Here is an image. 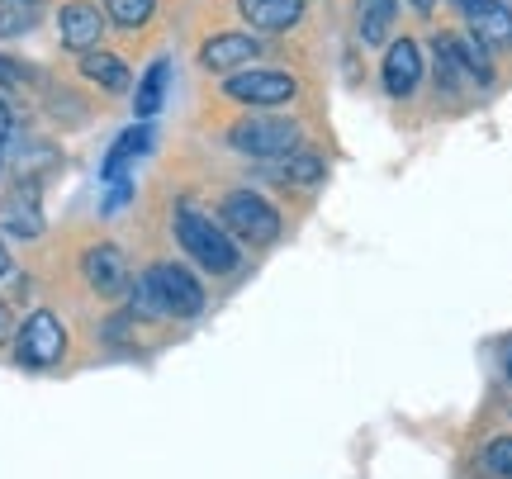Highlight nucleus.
I'll use <instances>...</instances> for the list:
<instances>
[{
	"label": "nucleus",
	"mask_w": 512,
	"mask_h": 479,
	"mask_svg": "<svg viewBox=\"0 0 512 479\" xmlns=\"http://www.w3.org/2000/svg\"><path fill=\"white\" fill-rule=\"evenodd\" d=\"M176 242H181L185 257H195L204 271H214V276H228V271H238V238L223 228L219 219H209L200 209H181L176 214Z\"/></svg>",
	"instance_id": "f257e3e1"
},
{
	"label": "nucleus",
	"mask_w": 512,
	"mask_h": 479,
	"mask_svg": "<svg viewBox=\"0 0 512 479\" xmlns=\"http://www.w3.org/2000/svg\"><path fill=\"white\" fill-rule=\"evenodd\" d=\"M228 143L242 152V157H261V162H271V157H290L299 148V124L285 119V114H252V119H242L228 129Z\"/></svg>",
	"instance_id": "f03ea898"
},
{
	"label": "nucleus",
	"mask_w": 512,
	"mask_h": 479,
	"mask_svg": "<svg viewBox=\"0 0 512 479\" xmlns=\"http://www.w3.org/2000/svg\"><path fill=\"white\" fill-rule=\"evenodd\" d=\"M219 223L238 242H252V247H266V242L280 238V214H275V204L261 200V195H252V190H233V195H223Z\"/></svg>",
	"instance_id": "7ed1b4c3"
},
{
	"label": "nucleus",
	"mask_w": 512,
	"mask_h": 479,
	"mask_svg": "<svg viewBox=\"0 0 512 479\" xmlns=\"http://www.w3.org/2000/svg\"><path fill=\"white\" fill-rule=\"evenodd\" d=\"M147 290L157 295V309H162V318H195L204 309V285L185 266H176V261H162V266H147L143 271Z\"/></svg>",
	"instance_id": "20e7f679"
},
{
	"label": "nucleus",
	"mask_w": 512,
	"mask_h": 479,
	"mask_svg": "<svg viewBox=\"0 0 512 479\" xmlns=\"http://www.w3.org/2000/svg\"><path fill=\"white\" fill-rule=\"evenodd\" d=\"M223 95L238 100V105H256V110H275V105H290L299 95V81L290 72H271V67H247V72H228L223 76Z\"/></svg>",
	"instance_id": "39448f33"
},
{
	"label": "nucleus",
	"mask_w": 512,
	"mask_h": 479,
	"mask_svg": "<svg viewBox=\"0 0 512 479\" xmlns=\"http://www.w3.org/2000/svg\"><path fill=\"white\" fill-rule=\"evenodd\" d=\"M62 351H67V328H62V318L48 314V309H38V314L24 318V328L15 332V361L29 370H48L62 361Z\"/></svg>",
	"instance_id": "423d86ee"
},
{
	"label": "nucleus",
	"mask_w": 512,
	"mask_h": 479,
	"mask_svg": "<svg viewBox=\"0 0 512 479\" xmlns=\"http://www.w3.org/2000/svg\"><path fill=\"white\" fill-rule=\"evenodd\" d=\"M456 10L465 15V29H470L489 53L512 48V5L508 0H456Z\"/></svg>",
	"instance_id": "0eeeda50"
},
{
	"label": "nucleus",
	"mask_w": 512,
	"mask_h": 479,
	"mask_svg": "<svg viewBox=\"0 0 512 479\" xmlns=\"http://www.w3.org/2000/svg\"><path fill=\"white\" fill-rule=\"evenodd\" d=\"M81 271H86V285L105 299H124L128 285H133V280H128V261L114 242H95V247H86Z\"/></svg>",
	"instance_id": "6e6552de"
},
{
	"label": "nucleus",
	"mask_w": 512,
	"mask_h": 479,
	"mask_svg": "<svg viewBox=\"0 0 512 479\" xmlns=\"http://www.w3.org/2000/svg\"><path fill=\"white\" fill-rule=\"evenodd\" d=\"M57 38L72 53H91V48H100V38H105V15L95 10L91 0H72V5L57 10Z\"/></svg>",
	"instance_id": "1a4fd4ad"
},
{
	"label": "nucleus",
	"mask_w": 512,
	"mask_h": 479,
	"mask_svg": "<svg viewBox=\"0 0 512 479\" xmlns=\"http://www.w3.org/2000/svg\"><path fill=\"white\" fill-rule=\"evenodd\" d=\"M256 57H261V38L228 29V34H214L200 48V67L214 76H228V72H238V67H247V62H256Z\"/></svg>",
	"instance_id": "9d476101"
},
{
	"label": "nucleus",
	"mask_w": 512,
	"mask_h": 479,
	"mask_svg": "<svg viewBox=\"0 0 512 479\" xmlns=\"http://www.w3.org/2000/svg\"><path fill=\"white\" fill-rule=\"evenodd\" d=\"M380 81H384V91L394 95V100H408V95L418 91V81H422V48L413 43V38H394V43H389L384 67H380Z\"/></svg>",
	"instance_id": "9b49d317"
},
{
	"label": "nucleus",
	"mask_w": 512,
	"mask_h": 479,
	"mask_svg": "<svg viewBox=\"0 0 512 479\" xmlns=\"http://www.w3.org/2000/svg\"><path fill=\"white\" fill-rule=\"evenodd\" d=\"M238 10L261 34H285L304 19V0H238Z\"/></svg>",
	"instance_id": "f8f14e48"
},
{
	"label": "nucleus",
	"mask_w": 512,
	"mask_h": 479,
	"mask_svg": "<svg viewBox=\"0 0 512 479\" xmlns=\"http://www.w3.org/2000/svg\"><path fill=\"white\" fill-rule=\"evenodd\" d=\"M147 148H152V129H147L143 119H138L133 129H124L119 138H114V148L105 152V166H100V176H105L110 185H119V181L128 176V166L138 162Z\"/></svg>",
	"instance_id": "ddd939ff"
},
{
	"label": "nucleus",
	"mask_w": 512,
	"mask_h": 479,
	"mask_svg": "<svg viewBox=\"0 0 512 479\" xmlns=\"http://www.w3.org/2000/svg\"><path fill=\"white\" fill-rule=\"evenodd\" d=\"M0 223L15 233V238H38L43 233V209H38V185H19L15 195L5 200V209H0Z\"/></svg>",
	"instance_id": "4468645a"
},
{
	"label": "nucleus",
	"mask_w": 512,
	"mask_h": 479,
	"mask_svg": "<svg viewBox=\"0 0 512 479\" xmlns=\"http://www.w3.org/2000/svg\"><path fill=\"white\" fill-rule=\"evenodd\" d=\"M394 15H399V0H356V38L366 48L384 43L394 29Z\"/></svg>",
	"instance_id": "2eb2a0df"
},
{
	"label": "nucleus",
	"mask_w": 512,
	"mask_h": 479,
	"mask_svg": "<svg viewBox=\"0 0 512 479\" xmlns=\"http://www.w3.org/2000/svg\"><path fill=\"white\" fill-rule=\"evenodd\" d=\"M166 86H171V62L157 57V62L143 72V81H138V95H133V114H138L143 124L166 105Z\"/></svg>",
	"instance_id": "dca6fc26"
},
{
	"label": "nucleus",
	"mask_w": 512,
	"mask_h": 479,
	"mask_svg": "<svg viewBox=\"0 0 512 479\" xmlns=\"http://www.w3.org/2000/svg\"><path fill=\"white\" fill-rule=\"evenodd\" d=\"M81 76L95 81L100 91H128V62L114 53H100V48L81 53Z\"/></svg>",
	"instance_id": "f3484780"
},
{
	"label": "nucleus",
	"mask_w": 512,
	"mask_h": 479,
	"mask_svg": "<svg viewBox=\"0 0 512 479\" xmlns=\"http://www.w3.org/2000/svg\"><path fill=\"white\" fill-rule=\"evenodd\" d=\"M432 57H437V86L441 91H465V86H475L470 72H465V62H460V48H456V38L451 34H437Z\"/></svg>",
	"instance_id": "a211bd4d"
},
{
	"label": "nucleus",
	"mask_w": 512,
	"mask_h": 479,
	"mask_svg": "<svg viewBox=\"0 0 512 479\" xmlns=\"http://www.w3.org/2000/svg\"><path fill=\"white\" fill-rule=\"evenodd\" d=\"M43 15V0H0V38L29 34Z\"/></svg>",
	"instance_id": "6ab92c4d"
},
{
	"label": "nucleus",
	"mask_w": 512,
	"mask_h": 479,
	"mask_svg": "<svg viewBox=\"0 0 512 479\" xmlns=\"http://www.w3.org/2000/svg\"><path fill=\"white\" fill-rule=\"evenodd\" d=\"M460 48V62H465V72H470V81L475 86H494V67H489V48L479 43L475 34H451Z\"/></svg>",
	"instance_id": "aec40b11"
},
{
	"label": "nucleus",
	"mask_w": 512,
	"mask_h": 479,
	"mask_svg": "<svg viewBox=\"0 0 512 479\" xmlns=\"http://www.w3.org/2000/svg\"><path fill=\"white\" fill-rule=\"evenodd\" d=\"M157 10V0H105V15L119 24V29H143Z\"/></svg>",
	"instance_id": "412c9836"
},
{
	"label": "nucleus",
	"mask_w": 512,
	"mask_h": 479,
	"mask_svg": "<svg viewBox=\"0 0 512 479\" xmlns=\"http://www.w3.org/2000/svg\"><path fill=\"white\" fill-rule=\"evenodd\" d=\"M280 176H285V181H294V185H318V181H323V162H318L313 152L294 148L290 157H285V166H280Z\"/></svg>",
	"instance_id": "4be33fe9"
},
{
	"label": "nucleus",
	"mask_w": 512,
	"mask_h": 479,
	"mask_svg": "<svg viewBox=\"0 0 512 479\" xmlns=\"http://www.w3.org/2000/svg\"><path fill=\"white\" fill-rule=\"evenodd\" d=\"M484 470L498 479H512V437H494L484 446Z\"/></svg>",
	"instance_id": "5701e85b"
},
{
	"label": "nucleus",
	"mask_w": 512,
	"mask_h": 479,
	"mask_svg": "<svg viewBox=\"0 0 512 479\" xmlns=\"http://www.w3.org/2000/svg\"><path fill=\"white\" fill-rule=\"evenodd\" d=\"M19 81H29L24 62H10V57H0V86H19Z\"/></svg>",
	"instance_id": "b1692460"
},
{
	"label": "nucleus",
	"mask_w": 512,
	"mask_h": 479,
	"mask_svg": "<svg viewBox=\"0 0 512 479\" xmlns=\"http://www.w3.org/2000/svg\"><path fill=\"white\" fill-rule=\"evenodd\" d=\"M10 309H5V299H0V342H10Z\"/></svg>",
	"instance_id": "393cba45"
},
{
	"label": "nucleus",
	"mask_w": 512,
	"mask_h": 479,
	"mask_svg": "<svg viewBox=\"0 0 512 479\" xmlns=\"http://www.w3.org/2000/svg\"><path fill=\"white\" fill-rule=\"evenodd\" d=\"M408 5H413L418 15H432V10H437V0H408Z\"/></svg>",
	"instance_id": "a878e982"
},
{
	"label": "nucleus",
	"mask_w": 512,
	"mask_h": 479,
	"mask_svg": "<svg viewBox=\"0 0 512 479\" xmlns=\"http://www.w3.org/2000/svg\"><path fill=\"white\" fill-rule=\"evenodd\" d=\"M5 138H10V110L0 105V143H5Z\"/></svg>",
	"instance_id": "bb28decb"
},
{
	"label": "nucleus",
	"mask_w": 512,
	"mask_h": 479,
	"mask_svg": "<svg viewBox=\"0 0 512 479\" xmlns=\"http://www.w3.org/2000/svg\"><path fill=\"white\" fill-rule=\"evenodd\" d=\"M5 271H10V257H5V247H0V276H5Z\"/></svg>",
	"instance_id": "cd10ccee"
},
{
	"label": "nucleus",
	"mask_w": 512,
	"mask_h": 479,
	"mask_svg": "<svg viewBox=\"0 0 512 479\" xmlns=\"http://www.w3.org/2000/svg\"><path fill=\"white\" fill-rule=\"evenodd\" d=\"M508 380H512V356H508Z\"/></svg>",
	"instance_id": "c85d7f7f"
}]
</instances>
